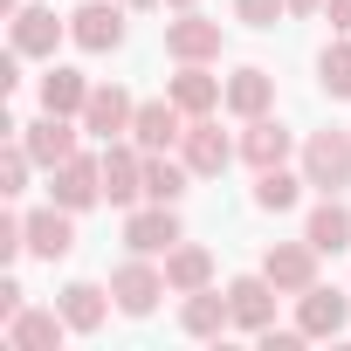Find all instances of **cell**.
I'll return each instance as SVG.
<instances>
[{"label":"cell","instance_id":"1","mask_svg":"<svg viewBox=\"0 0 351 351\" xmlns=\"http://www.w3.org/2000/svg\"><path fill=\"white\" fill-rule=\"evenodd\" d=\"M303 180L317 193H344L351 186V131H310L303 138Z\"/></svg>","mask_w":351,"mask_h":351},{"label":"cell","instance_id":"2","mask_svg":"<svg viewBox=\"0 0 351 351\" xmlns=\"http://www.w3.org/2000/svg\"><path fill=\"white\" fill-rule=\"evenodd\" d=\"M165 289H172V282H165V269H152V255H131V262L110 269V296H117L124 317H152Z\"/></svg>","mask_w":351,"mask_h":351},{"label":"cell","instance_id":"3","mask_svg":"<svg viewBox=\"0 0 351 351\" xmlns=\"http://www.w3.org/2000/svg\"><path fill=\"white\" fill-rule=\"evenodd\" d=\"M49 200L69 207V214H90V207L104 200V158H90V152L62 158V165L49 172Z\"/></svg>","mask_w":351,"mask_h":351},{"label":"cell","instance_id":"4","mask_svg":"<svg viewBox=\"0 0 351 351\" xmlns=\"http://www.w3.org/2000/svg\"><path fill=\"white\" fill-rule=\"evenodd\" d=\"M241 152V138H228L221 124H214V110L207 117H186V138H180V158L193 165V180H214V172H228V158Z\"/></svg>","mask_w":351,"mask_h":351},{"label":"cell","instance_id":"5","mask_svg":"<svg viewBox=\"0 0 351 351\" xmlns=\"http://www.w3.org/2000/svg\"><path fill=\"white\" fill-rule=\"evenodd\" d=\"M180 241H186L180 214H172V207H158V200L124 214V248H131V255H172Z\"/></svg>","mask_w":351,"mask_h":351},{"label":"cell","instance_id":"6","mask_svg":"<svg viewBox=\"0 0 351 351\" xmlns=\"http://www.w3.org/2000/svg\"><path fill=\"white\" fill-rule=\"evenodd\" d=\"M69 42L90 49V56L124 49V0H117V8H110V0H83V8L69 14Z\"/></svg>","mask_w":351,"mask_h":351},{"label":"cell","instance_id":"7","mask_svg":"<svg viewBox=\"0 0 351 351\" xmlns=\"http://www.w3.org/2000/svg\"><path fill=\"white\" fill-rule=\"evenodd\" d=\"M104 200L110 207H138L145 200V145H104Z\"/></svg>","mask_w":351,"mask_h":351},{"label":"cell","instance_id":"8","mask_svg":"<svg viewBox=\"0 0 351 351\" xmlns=\"http://www.w3.org/2000/svg\"><path fill=\"white\" fill-rule=\"evenodd\" d=\"M76 131H83V117H56V110H42L35 124H21V145L35 152V165H62V158H76L83 145H76Z\"/></svg>","mask_w":351,"mask_h":351},{"label":"cell","instance_id":"9","mask_svg":"<svg viewBox=\"0 0 351 351\" xmlns=\"http://www.w3.org/2000/svg\"><path fill=\"white\" fill-rule=\"evenodd\" d=\"M262 276L282 289V296H303L310 282H317V241L303 234V241H276L269 255H262Z\"/></svg>","mask_w":351,"mask_h":351},{"label":"cell","instance_id":"10","mask_svg":"<svg viewBox=\"0 0 351 351\" xmlns=\"http://www.w3.org/2000/svg\"><path fill=\"white\" fill-rule=\"evenodd\" d=\"M165 56L172 62H214L221 56V21H207V14H180V21H165Z\"/></svg>","mask_w":351,"mask_h":351},{"label":"cell","instance_id":"11","mask_svg":"<svg viewBox=\"0 0 351 351\" xmlns=\"http://www.w3.org/2000/svg\"><path fill=\"white\" fill-rule=\"evenodd\" d=\"M276 296H282V289H276L269 276H234V282H228V303H234V330H255V337H262V330L276 324Z\"/></svg>","mask_w":351,"mask_h":351},{"label":"cell","instance_id":"12","mask_svg":"<svg viewBox=\"0 0 351 351\" xmlns=\"http://www.w3.org/2000/svg\"><path fill=\"white\" fill-rule=\"evenodd\" d=\"M296 324H303V337H344V324H351V296L310 282V289L296 296Z\"/></svg>","mask_w":351,"mask_h":351},{"label":"cell","instance_id":"13","mask_svg":"<svg viewBox=\"0 0 351 351\" xmlns=\"http://www.w3.org/2000/svg\"><path fill=\"white\" fill-rule=\"evenodd\" d=\"M131 117H138V104H131L117 83H97V90H90V104H83V131H90V138H104V145H110V138H124V131H131Z\"/></svg>","mask_w":351,"mask_h":351},{"label":"cell","instance_id":"14","mask_svg":"<svg viewBox=\"0 0 351 351\" xmlns=\"http://www.w3.org/2000/svg\"><path fill=\"white\" fill-rule=\"evenodd\" d=\"M289 152H296V131H289L282 117H248V131H241V158H248L255 172L289 165Z\"/></svg>","mask_w":351,"mask_h":351},{"label":"cell","instance_id":"15","mask_svg":"<svg viewBox=\"0 0 351 351\" xmlns=\"http://www.w3.org/2000/svg\"><path fill=\"white\" fill-rule=\"evenodd\" d=\"M69 248H76V214H69V207H56V200H49V207H35V214H28V255L62 262Z\"/></svg>","mask_w":351,"mask_h":351},{"label":"cell","instance_id":"16","mask_svg":"<svg viewBox=\"0 0 351 351\" xmlns=\"http://www.w3.org/2000/svg\"><path fill=\"white\" fill-rule=\"evenodd\" d=\"M172 104H180L186 117H207V110H221L228 104V83L221 76H207V62H180V76H172V90H165Z\"/></svg>","mask_w":351,"mask_h":351},{"label":"cell","instance_id":"17","mask_svg":"<svg viewBox=\"0 0 351 351\" xmlns=\"http://www.w3.org/2000/svg\"><path fill=\"white\" fill-rule=\"evenodd\" d=\"M180 330L186 337H221V330H234V303H228V289H193L186 303H180Z\"/></svg>","mask_w":351,"mask_h":351},{"label":"cell","instance_id":"18","mask_svg":"<svg viewBox=\"0 0 351 351\" xmlns=\"http://www.w3.org/2000/svg\"><path fill=\"white\" fill-rule=\"evenodd\" d=\"M186 138V110L180 104H138V117H131V145H145V152H165V145H180Z\"/></svg>","mask_w":351,"mask_h":351},{"label":"cell","instance_id":"19","mask_svg":"<svg viewBox=\"0 0 351 351\" xmlns=\"http://www.w3.org/2000/svg\"><path fill=\"white\" fill-rule=\"evenodd\" d=\"M62 35H69V21H62L56 8H21V14H14V49H21V56H56Z\"/></svg>","mask_w":351,"mask_h":351},{"label":"cell","instance_id":"20","mask_svg":"<svg viewBox=\"0 0 351 351\" xmlns=\"http://www.w3.org/2000/svg\"><path fill=\"white\" fill-rule=\"evenodd\" d=\"M69 337V317L62 310H21L14 324H8V344L14 351H56Z\"/></svg>","mask_w":351,"mask_h":351},{"label":"cell","instance_id":"21","mask_svg":"<svg viewBox=\"0 0 351 351\" xmlns=\"http://www.w3.org/2000/svg\"><path fill=\"white\" fill-rule=\"evenodd\" d=\"M90 90H97V83H90L83 69H62V62H56V69L42 76V110H56V117H83Z\"/></svg>","mask_w":351,"mask_h":351},{"label":"cell","instance_id":"22","mask_svg":"<svg viewBox=\"0 0 351 351\" xmlns=\"http://www.w3.org/2000/svg\"><path fill=\"white\" fill-rule=\"evenodd\" d=\"M269 104H276V76L269 69H234L228 76V110L248 124V117H269Z\"/></svg>","mask_w":351,"mask_h":351},{"label":"cell","instance_id":"23","mask_svg":"<svg viewBox=\"0 0 351 351\" xmlns=\"http://www.w3.org/2000/svg\"><path fill=\"white\" fill-rule=\"evenodd\" d=\"M165 282H172V296H193V289H207L214 282V255L200 248V241H180L165 255Z\"/></svg>","mask_w":351,"mask_h":351},{"label":"cell","instance_id":"24","mask_svg":"<svg viewBox=\"0 0 351 351\" xmlns=\"http://www.w3.org/2000/svg\"><path fill=\"white\" fill-rule=\"evenodd\" d=\"M110 303H117V296H110V289H97V282H69V289L56 296V310H62V317H69V330H83V337L104 324V310H110Z\"/></svg>","mask_w":351,"mask_h":351},{"label":"cell","instance_id":"25","mask_svg":"<svg viewBox=\"0 0 351 351\" xmlns=\"http://www.w3.org/2000/svg\"><path fill=\"white\" fill-rule=\"evenodd\" d=\"M186 180H193V165H186V158H158V152H145V200H158V207H180Z\"/></svg>","mask_w":351,"mask_h":351},{"label":"cell","instance_id":"26","mask_svg":"<svg viewBox=\"0 0 351 351\" xmlns=\"http://www.w3.org/2000/svg\"><path fill=\"white\" fill-rule=\"evenodd\" d=\"M310 241H317V255H337V248H351V207L337 200V193H324V207L310 214V228H303Z\"/></svg>","mask_w":351,"mask_h":351},{"label":"cell","instance_id":"27","mask_svg":"<svg viewBox=\"0 0 351 351\" xmlns=\"http://www.w3.org/2000/svg\"><path fill=\"white\" fill-rule=\"evenodd\" d=\"M303 172H289V165H269V172H255V207L262 214H289L296 200H303Z\"/></svg>","mask_w":351,"mask_h":351},{"label":"cell","instance_id":"28","mask_svg":"<svg viewBox=\"0 0 351 351\" xmlns=\"http://www.w3.org/2000/svg\"><path fill=\"white\" fill-rule=\"evenodd\" d=\"M317 76H324V97H351V35H337V42L324 49Z\"/></svg>","mask_w":351,"mask_h":351},{"label":"cell","instance_id":"29","mask_svg":"<svg viewBox=\"0 0 351 351\" xmlns=\"http://www.w3.org/2000/svg\"><path fill=\"white\" fill-rule=\"evenodd\" d=\"M28 165H35V152H28L21 138L0 152V193H8V200H14V193H28Z\"/></svg>","mask_w":351,"mask_h":351},{"label":"cell","instance_id":"30","mask_svg":"<svg viewBox=\"0 0 351 351\" xmlns=\"http://www.w3.org/2000/svg\"><path fill=\"white\" fill-rule=\"evenodd\" d=\"M289 14V0H234V21H248V28H276Z\"/></svg>","mask_w":351,"mask_h":351},{"label":"cell","instance_id":"31","mask_svg":"<svg viewBox=\"0 0 351 351\" xmlns=\"http://www.w3.org/2000/svg\"><path fill=\"white\" fill-rule=\"evenodd\" d=\"M21 310H28V303H21V282L8 276V282H0V324H14Z\"/></svg>","mask_w":351,"mask_h":351},{"label":"cell","instance_id":"32","mask_svg":"<svg viewBox=\"0 0 351 351\" xmlns=\"http://www.w3.org/2000/svg\"><path fill=\"white\" fill-rule=\"evenodd\" d=\"M324 14H330L337 35H351V0H324Z\"/></svg>","mask_w":351,"mask_h":351},{"label":"cell","instance_id":"33","mask_svg":"<svg viewBox=\"0 0 351 351\" xmlns=\"http://www.w3.org/2000/svg\"><path fill=\"white\" fill-rule=\"evenodd\" d=\"M289 14H324V0H289Z\"/></svg>","mask_w":351,"mask_h":351},{"label":"cell","instance_id":"34","mask_svg":"<svg viewBox=\"0 0 351 351\" xmlns=\"http://www.w3.org/2000/svg\"><path fill=\"white\" fill-rule=\"evenodd\" d=\"M165 8H180V14H186V8H193V0H165Z\"/></svg>","mask_w":351,"mask_h":351},{"label":"cell","instance_id":"35","mask_svg":"<svg viewBox=\"0 0 351 351\" xmlns=\"http://www.w3.org/2000/svg\"><path fill=\"white\" fill-rule=\"evenodd\" d=\"M124 8H158V0H124Z\"/></svg>","mask_w":351,"mask_h":351}]
</instances>
